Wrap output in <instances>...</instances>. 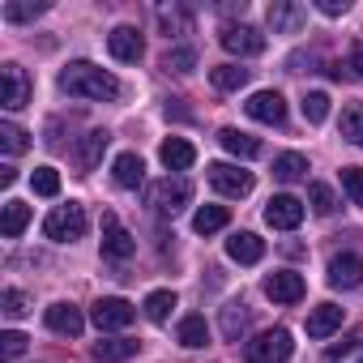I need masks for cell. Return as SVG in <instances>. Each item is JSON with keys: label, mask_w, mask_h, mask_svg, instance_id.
<instances>
[{"label": "cell", "mask_w": 363, "mask_h": 363, "mask_svg": "<svg viewBox=\"0 0 363 363\" xmlns=\"http://www.w3.org/2000/svg\"><path fill=\"white\" fill-rule=\"evenodd\" d=\"M18 354H26V333L5 329L0 333V359H18Z\"/></svg>", "instance_id": "41"}, {"label": "cell", "mask_w": 363, "mask_h": 363, "mask_svg": "<svg viewBox=\"0 0 363 363\" xmlns=\"http://www.w3.org/2000/svg\"><path fill=\"white\" fill-rule=\"evenodd\" d=\"M0 150H5V154H22V150H30V133L5 120V124H0Z\"/></svg>", "instance_id": "32"}, {"label": "cell", "mask_w": 363, "mask_h": 363, "mask_svg": "<svg viewBox=\"0 0 363 363\" xmlns=\"http://www.w3.org/2000/svg\"><path fill=\"white\" fill-rule=\"evenodd\" d=\"M308 22V9L303 5H291V0H274L269 5V26L274 35H299Z\"/></svg>", "instance_id": "15"}, {"label": "cell", "mask_w": 363, "mask_h": 363, "mask_svg": "<svg viewBox=\"0 0 363 363\" xmlns=\"http://www.w3.org/2000/svg\"><path fill=\"white\" fill-rule=\"evenodd\" d=\"M218 43H223L231 56H261V52H265V35L252 30V26H244V22L223 26V30H218Z\"/></svg>", "instance_id": "7"}, {"label": "cell", "mask_w": 363, "mask_h": 363, "mask_svg": "<svg viewBox=\"0 0 363 363\" xmlns=\"http://www.w3.org/2000/svg\"><path fill=\"white\" fill-rule=\"evenodd\" d=\"M244 111H248L252 120H261V124H282V120H286V99H282L278 90H257V94L244 103Z\"/></svg>", "instance_id": "13"}, {"label": "cell", "mask_w": 363, "mask_h": 363, "mask_svg": "<svg viewBox=\"0 0 363 363\" xmlns=\"http://www.w3.org/2000/svg\"><path fill=\"white\" fill-rule=\"evenodd\" d=\"M162 69H171V73H193L197 69V52L193 48H171L162 56Z\"/></svg>", "instance_id": "35"}, {"label": "cell", "mask_w": 363, "mask_h": 363, "mask_svg": "<svg viewBox=\"0 0 363 363\" xmlns=\"http://www.w3.org/2000/svg\"><path fill=\"white\" fill-rule=\"evenodd\" d=\"M303 201L299 197H291V193H278V197H269L265 201V223L274 227V231H295L299 223H303Z\"/></svg>", "instance_id": "8"}, {"label": "cell", "mask_w": 363, "mask_h": 363, "mask_svg": "<svg viewBox=\"0 0 363 363\" xmlns=\"http://www.w3.org/2000/svg\"><path fill=\"white\" fill-rule=\"evenodd\" d=\"M291 350H295V342H291V333H286L282 325L257 333L252 342H244V359H248V363H286Z\"/></svg>", "instance_id": "3"}, {"label": "cell", "mask_w": 363, "mask_h": 363, "mask_svg": "<svg viewBox=\"0 0 363 363\" xmlns=\"http://www.w3.org/2000/svg\"><path fill=\"white\" fill-rule=\"evenodd\" d=\"M189 201H193V184H189L184 175H167V179H158V184L150 189V206L162 218H175Z\"/></svg>", "instance_id": "4"}, {"label": "cell", "mask_w": 363, "mask_h": 363, "mask_svg": "<svg viewBox=\"0 0 363 363\" xmlns=\"http://www.w3.org/2000/svg\"><path fill=\"white\" fill-rule=\"evenodd\" d=\"M342 189L354 206H363V167H342Z\"/></svg>", "instance_id": "40"}, {"label": "cell", "mask_w": 363, "mask_h": 363, "mask_svg": "<svg viewBox=\"0 0 363 363\" xmlns=\"http://www.w3.org/2000/svg\"><path fill=\"white\" fill-rule=\"evenodd\" d=\"M329 286H342V291L363 286V257H354V252H337V257L329 261Z\"/></svg>", "instance_id": "14"}, {"label": "cell", "mask_w": 363, "mask_h": 363, "mask_svg": "<svg viewBox=\"0 0 363 363\" xmlns=\"http://www.w3.org/2000/svg\"><path fill=\"white\" fill-rule=\"evenodd\" d=\"M86 227H90V218H86V206H77V201L56 206V210L43 218V235L56 240V244H73V240H82Z\"/></svg>", "instance_id": "2"}, {"label": "cell", "mask_w": 363, "mask_h": 363, "mask_svg": "<svg viewBox=\"0 0 363 363\" xmlns=\"http://www.w3.org/2000/svg\"><path fill=\"white\" fill-rule=\"evenodd\" d=\"M244 329H248V308L244 303H227L223 308V333H227V342H240Z\"/></svg>", "instance_id": "28"}, {"label": "cell", "mask_w": 363, "mask_h": 363, "mask_svg": "<svg viewBox=\"0 0 363 363\" xmlns=\"http://www.w3.org/2000/svg\"><path fill=\"white\" fill-rule=\"evenodd\" d=\"M354 346H359V337H342L337 346H329V350H325V363H337V359H342V354H350Z\"/></svg>", "instance_id": "42"}, {"label": "cell", "mask_w": 363, "mask_h": 363, "mask_svg": "<svg viewBox=\"0 0 363 363\" xmlns=\"http://www.w3.org/2000/svg\"><path fill=\"white\" fill-rule=\"evenodd\" d=\"M342 137H346L350 145H363V103L342 107Z\"/></svg>", "instance_id": "30"}, {"label": "cell", "mask_w": 363, "mask_h": 363, "mask_svg": "<svg viewBox=\"0 0 363 363\" xmlns=\"http://www.w3.org/2000/svg\"><path fill=\"white\" fill-rule=\"evenodd\" d=\"M274 175L282 179V184H295V179L308 175V158L295 154V150H291V154H278V158H274Z\"/></svg>", "instance_id": "26"}, {"label": "cell", "mask_w": 363, "mask_h": 363, "mask_svg": "<svg viewBox=\"0 0 363 363\" xmlns=\"http://www.w3.org/2000/svg\"><path fill=\"white\" fill-rule=\"evenodd\" d=\"M333 329H342V308L337 303H316L308 312V337H329Z\"/></svg>", "instance_id": "20"}, {"label": "cell", "mask_w": 363, "mask_h": 363, "mask_svg": "<svg viewBox=\"0 0 363 363\" xmlns=\"http://www.w3.org/2000/svg\"><path fill=\"white\" fill-rule=\"evenodd\" d=\"M133 316H137V308H133L128 299H120V295H107V299H99V303L90 308V320H94L103 333H111V329H128Z\"/></svg>", "instance_id": "6"}, {"label": "cell", "mask_w": 363, "mask_h": 363, "mask_svg": "<svg viewBox=\"0 0 363 363\" xmlns=\"http://www.w3.org/2000/svg\"><path fill=\"white\" fill-rule=\"evenodd\" d=\"M107 52H111L116 60H124V65H137V60L145 56L141 30H137V26H116V30L107 35Z\"/></svg>", "instance_id": "12"}, {"label": "cell", "mask_w": 363, "mask_h": 363, "mask_svg": "<svg viewBox=\"0 0 363 363\" xmlns=\"http://www.w3.org/2000/svg\"><path fill=\"white\" fill-rule=\"evenodd\" d=\"M210 184L223 193V197H248L252 193V171L235 167V162H210Z\"/></svg>", "instance_id": "5"}, {"label": "cell", "mask_w": 363, "mask_h": 363, "mask_svg": "<svg viewBox=\"0 0 363 363\" xmlns=\"http://www.w3.org/2000/svg\"><path fill=\"white\" fill-rule=\"evenodd\" d=\"M158 22H162L167 39H171V35H189V30H193V18H189L184 9H158Z\"/></svg>", "instance_id": "34"}, {"label": "cell", "mask_w": 363, "mask_h": 363, "mask_svg": "<svg viewBox=\"0 0 363 363\" xmlns=\"http://www.w3.org/2000/svg\"><path fill=\"white\" fill-rule=\"evenodd\" d=\"M48 5H35V0H9L5 5V22H30V18H39Z\"/></svg>", "instance_id": "37"}, {"label": "cell", "mask_w": 363, "mask_h": 363, "mask_svg": "<svg viewBox=\"0 0 363 363\" xmlns=\"http://www.w3.org/2000/svg\"><path fill=\"white\" fill-rule=\"evenodd\" d=\"M158 158H162V167L167 171H189L193 162H197V150H193V141H184V137H167L162 145H158Z\"/></svg>", "instance_id": "17"}, {"label": "cell", "mask_w": 363, "mask_h": 363, "mask_svg": "<svg viewBox=\"0 0 363 363\" xmlns=\"http://www.w3.org/2000/svg\"><path fill=\"white\" fill-rule=\"evenodd\" d=\"M0 103H5L9 111L30 103V77H26L22 65H0Z\"/></svg>", "instance_id": "9"}, {"label": "cell", "mask_w": 363, "mask_h": 363, "mask_svg": "<svg viewBox=\"0 0 363 363\" xmlns=\"http://www.w3.org/2000/svg\"><path fill=\"white\" fill-rule=\"evenodd\" d=\"M0 184H5V189H13V184H18V167H9V162L0 167Z\"/></svg>", "instance_id": "44"}, {"label": "cell", "mask_w": 363, "mask_h": 363, "mask_svg": "<svg viewBox=\"0 0 363 363\" xmlns=\"http://www.w3.org/2000/svg\"><path fill=\"white\" fill-rule=\"evenodd\" d=\"M0 308H5V316H26L30 312V299H26V291H18V286H9L5 295H0Z\"/></svg>", "instance_id": "38"}, {"label": "cell", "mask_w": 363, "mask_h": 363, "mask_svg": "<svg viewBox=\"0 0 363 363\" xmlns=\"http://www.w3.org/2000/svg\"><path fill=\"white\" fill-rule=\"evenodd\" d=\"M227 257H231L235 265H257V261L265 257V240L252 235V231H235V235L227 240Z\"/></svg>", "instance_id": "18"}, {"label": "cell", "mask_w": 363, "mask_h": 363, "mask_svg": "<svg viewBox=\"0 0 363 363\" xmlns=\"http://www.w3.org/2000/svg\"><path fill=\"white\" fill-rule=\"evenodd\" d=\"M137 252V240L128 235V227L116 218V214H103V257L111 261H128Z\"/></svg>", "instance_id": "10"}, {"label": "cell", "mask_w": 363, "mask_h": 363, "mask_svg": "<svg viewBox=\"0 0 363 363\" xmlns=\"http://www.w3.org/2000/svg\"><path fill=\"white\" fill-rule=\"evenodd\" d=\"M316 9H320L325 18H342V13H346L350 5H346V0H320V5H316Z\"/></svg>", "instance_id": "43"}, {"label": "cell", "mask_w": 363, "mask_h": 363, "mask_svg": "<svg viewBox=\"0 0 363 363\" xmlns=\"http://www.w3.org/2000/svg\"><path fill=\"white\" fill-rule=\"evenodd\" d=\"M210 82H214L218 90H240V86H248V69H240V65H218V69L210 73Z\"/></svg>", "instance_id": "33"}, {"label": "cell", "mask_w": 363, "mask_h": 363, "mask_svg": "<svg viewBox=\"0 0 363 363\" xmlns=\"http://www.w3.org/2000/svg\"><path fill=\"white\" fill-rule=\"evenodd\" d=\"M350 69L363 77V39H359V43H354V52H350Z\"/></svg>", "instance_id": "45"}, {"label": "cell", "mask_w": 363, "mask_h": 363, "mask_svg": "<svg viewBox=\"0 0 363 363\" xmlns=\"http://www.w3.org/2000/svg\"><path fill=\"white\" fill-rule=\"evenodd\" d=\"M325 116H329V94H325V90L303 94V120H308V124H325Z\"/></svg>", "instance_id": "36"}, {"label": "cell", "mask_w": 363, "mask_h": 363, "mask_svg": "<svg viewBox=\"0 0 363 363\" xmlns=\"http://www.w3.org/2000/svg\"><path fill=\"white\" fill-rule=\"evenodd\" d=\"M60 90H65L69 99H94V103H103V99H116V94H120V82H116L107 69L90 65V60H73V65L60 73Z\"/></svg>", "instance_id": "1"}, {"label": "cell", "mask_w": 363, "mask_h": 363, "mask_svg": "<svg viewBox=\"0 0 363 363\" xmlns=\"http://www.w3.org/2000/svg\"><path fill=\"white\" fill-rule=\"evenodd\" d=\"M303 274H295V269H274L269 278H265V295L274 299V303H299L303 299Z\"/></svg>", "instance_id": "11"}, {"label": "cell", "mask_w": 363, "mask_h": 363, "mask_svg": "<svg viewBox=\"0 0 363 363\" xmlns=\"http://www.w3.org/2000/svg\"><path fill=\"white\" fill-rule=\"evenodd\" d=\"M30 189H35L39 197H56V193H60V171H56V167H35V171H30Z\"/></svg>", "instance_id": "31"}, {"label": "cell", "mask_w": 363, "mask_h": 363, "mask_svg": "<svg viewBox=\"0 0 363 363\" xmlns=\"http://www.w3.org/2000/svg\"><path fill=\"white\" fill-rule=\"evenodd\" d=\"M30 223V206L26 201H5V210H0V231H5V240H18Z\"/></svg>", "instance_id": "22"}, {"label": "cell", "mask_w": 363, "mask_h": 363, "mask_svg": "<svg viewBox=\"0 0 363 363\" xmlns=\"http://www.w3.org/2000/svg\"><path fill=\"white\" fill-rule=\"evenodd\" d=\"M218 141H223V150L235 154V158H257V154H261V141L248 137V133H240V128H223Z\"/></svg>", "instance_id": "23"}, {"label": "cell", "mask_w": 363, "mask_h": 363, "mask_svg": "<svg viewBox=\"0 0 363 363\" xmlns=\"http://www.w3.org/2000/svg\"><path fill=\"white\" fill-rule=\"evenodd\" d=\"M308 201H312L316 214H333V210H337V197H333L329 184H312V189H308Z\"/></svg>", "instance_id": "39"}, {"label": "cell", "mask_w": 363, "mask_h": 363, "mask_svg": "<svg viewBox=\"0 0 363 363\" xmlns=\"http://www.w3.org/2000/svg\"><path fill=\"white\" fill-rule=\"evenodd\" d=\"M111 179L120 189H137L141 179H145V162H141V154H120L116 162H111Z\"/></svg>", "instance_id": "21"}, {"label": "cell", "mask_w": 363, "mask_h": 363, "mask_svg": "<svg viewBox=\"0 0 363 363\" xmlns=\"http://www.w3.org/2000/svg\"><path fill=\"white\" fill-rule=\"evenodd\" d=\"M227 218H231L227 206H201V210L193 214V231H197V235H214V231L227 227Z\"/></svg>", "instance_id": "25"}, {"label": "cell", "mask_w": 363, "mask_h": 363, "mask_svg": "<svg viewBox=\"0 0 363 363\" xmlns=\"http://www.w3.org/2000/svg\"><path fill=\"white\" fill-rule=\"evenodd\" d=\"M359 363H363V359H359Z\"/></svg>", "instance_id": "46"}, {"label": "cell", "mask_w": 363, "mask_h": 363, "mask_svg": "<svg viewBox=\"0 0 363 363\" xmlns=\"http://www.w3.org/2000/svg\"><path fill=\"white\" fill-rule=\"evenodd\" d=\"M171 308H175V291H150V295H145V316H150L154 325H162V320L171 316Z\"/></svg>", "instance_id": "29"}, {"label": "cell", "mask_w": 363, "mask_h": 363, "mask_svg": "<svg viewBox=\"0 0 363 363\" xmlns=\"http://www.w3.org/2000/svg\"><path fill=\"white\" fill-rule=\"evenodd\" d=\"M137 337H107V342H94V350H90V359L94 363H124V359H133L137 354Z\"/></svg>", "instance_id": "19"}, {"label": "cell", "mask_w": 363, "mask_h": 363, "mask_svg": "<svg viewBox=\"0 0 363 363\" xmlns=\"http://www.w3.org/2000/svg\"><path fill=\"white\" fill-rule=\"evenodd\" d=\"M43 320H48L52 333H65V337H77V333L86 329V316H82V308H73V303H52V308L43 312Z\"/></svg>", "instance_id": "16"}, {"label": "cell", "mask_w": 363, "mask_h": 363, "mask_svg": "<svg viewBox=\"0 0 363 363\" xmlns=\"http://www.w3.org/2000/svg\"><path fill=\"white\" fill-rule=\"evenodd\" d=\"M210 342V325H206V316H184V320H179V346H206Z\"/></svg>", "instance_id": "27"}, {"label": "cell", "mask_w": 363, "mask_h": 363, "mask_svg": "<svg viewBox=\"0 0 363 363\" xmlns=\"http://www.w3.org/2000/svg\"><path fill=\"white\" fill-rule=\"evenodd\" d=\"M107 141H111V133H107V128H94V133H86V137H82V150H77V162H82L86 171H90V167H99V158H103Z\"/></svg>", "instance_id": "24"}]
</instances>
